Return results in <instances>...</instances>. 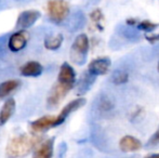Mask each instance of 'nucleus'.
<instances>
[{
    "label": "nucleus",
    "instance_id": "nucleus-1",
    "mask_svg": "<svg viewBox=\"0 0 159 158\" xmlns=\"http://www.w3.org/2000/svg\"><path fill=\"white\" fill-rule=\"evenodd\" d=\"M41 142V137L37 134L16 135L8 142L6 147V156L8 158H24Z\"/></svg>",
    "mask_w": 159,
    "mask_h": 158
},
{
    "label": "nucleus",
    "instance_id": "nucleus-2",
    "mask_svg": "<svg viewBox=\"0 0 159 158\" xmlns=\"http://www.w3.org/2000/svg\"><path fill=\"white\" fill-rule=\"evenodd\" d=\"M48 15L54 23H62L69 14V4L66 0H50L47 6Z\"/></svg>",
    "mask_w": 159,
    "mask_h": 158
},
{
    "label": "nucleus",
    "instance_id": "nucleus-3",
    "mask_svg": "<svg viewBox=\"0 0 159 158\" xmlns=\"http://www.w3.org/2000/svg\"><path fill=\"white\" fill-rule=\"evenodd\" d=\"M89 38L86 34H80L76 37L70 49V59L75 63L82 64L86 60L87 53L89 51Z\"/></svg>",
    "mask_w": 159,
    "mask_h": 158
},
{
    "label": "nucleus",
    "instance_id": "nucleus-4",
    "mask_svg": "<svg viewBox=\"0 0 159 158\" xmlns=\"http://www.w3.org/2000/svg\"><path fill=\"white\" fill-rule=\"evenodd\" d=\"M71 87L66 86V84H63L61 82H57L54 86L52 87L50 93L48 95V100H47V103H48L49 106H57L65 97L66 94L71 90Z\"/></svg>",
    "mask_w": 159,
    "mask_h": 158
},
{
    "label": "nucleus",
    "instance_id": "nucleus-5",
    "mask_svg": "<svg viewBox=\"0 0 159 158\" xmlns=\"http://www.w3.org/2000/svg\"><path fill=\"white\" fill-rule=\"evenodd\" d=\"M86 102H87V100L81 97H77V99L69 102L68 104H66L63 107V110L61 111V113H60L57 116H55V127L63 124L71 113L76 112L77 110L81 108L82 106L86 104Z\"/></svg>",
    "mask_w": 159,
    "mask_h": 158
},
{
    "label": "nucleus",
    "instance_id": "nucleus-6",
    "mask_svg": "<svg viewBox=\"0 0 159 158\" xmlns=\"http://www.w3.org/2000/svg\"><path fill=\"white\" fill-rule=\"evenodd\" d=\"M41 16V13L38 10H26L20 13L16 20V26L20 29H27V28L32 27L34 24L38 21Z\"/></svg>",
    "mask_w": 159,
    "mask_h": 158
},
{
    "label": "nucleus",
    "instance_id": "nucleus-7",
    "mask_svg": "<svg viewBox=\"0 0 159 158\" xmlns=\"http://www.w3.org/2000/svg\"><path fill=\"white\" fill-rule=\"evenodd\" d=\"M28 39H30V34L25 29H19L10 36L8 47L12 52H19L26 47Z\"/></svg>",
    "mask_w": 159,
    "mask_h": 158
},
{
    "label": "nucleus",
    "instance_id": "nucleus-8",
    "mask_svg": "<svg viewBox=\"0 0 159 158\" xmlns=\"http://www.w3.org/2000/svg\"><path fill=\"white\" fill-rule=\"evenodd\" d=\"M111 67V60L108 57H98L88 65V73L92 76L106 75Z\"/></svg>",
    "mask_w": 159,
    "mask_h": 158
},
{
    "label": "nucleus",
    "instance_id": "nucleus-9",
    "mask_svg": "<svg viewBox=\"0 0 159 158\" xmlns=\"http://www.w3.org/2000/svg\"><path fill=\"white\" fill-rule=\"evenodd\" d=\"M30 128L33 134H38L48 131L51 128H55V116H42L30 122Z\"/></svg>",
    "mask_w": 159,
    "mask_h": 158
},
{
    "label": "nucleus",
    "instance_id": "nucleus-10",
    "mask_svg": "<svg viewBox=\"0 0 159 158\" xmlns=\"http://www.w3.org/2000/svg\"><path fill=\"white\" fill-rule=\"evenodd\" d=\"M54 150V138L41 141L34 148L33 158H52Z\"/></svg>",
    "mask_w": 159,
    "mask_h": 158
},
{
    "label": "nucleus",
    "instance_id": "nucleus-11",
    "mask_svg": "<svg viewBox=\"0 0 159 158\" xmlns=\"http://www.w3.org/2000/svg\"><path fill=\"white\" fill-rule=\"evenodd\" d=\"M57 82H61L63 84L69 86L74 88L76 82V73L73 66L69 65L68 63H63L60 67V72L57 75Z\"/></svg>",
    "mask_w": 159,
    "mask_h": 158
},
{
    "label": "nucleus",
    "instance_id": "nucleus-12",
    "mask_svg": "<svg viewBox=\"0 0 159 158\" xmlns=\"http://www.w3.org/2000/svg\"><path fill=\"white\" fill-rule=\"evenodd\" d=\"M119 147L125 153L136 152L142 148V142L132 135H125L124 138L120 139Z\"/></svg>",
    "mask_w": 159,
    "mask_h": 158
},
{
    "label": "nucleus",
    "instance_id": "nucleus-13",
    "mask_svg": "<svg viewBox=\"0 0 159 158\" xmlns=\"http://www.w3.org/2000/svg\"><path fill=\"white\" fill-rule=\"evenodd\" d=\"M43 72V66L37 61H30L21 66L20 73L24 77H38Z\"/></svg>",
    "mask_w": 159,
    "mask_h": 158
},
{
    "label": "nucleus",
    "instance_id": "nucleus-14",
    "mask_svg": "<svg viewBox=\"0 0 159 158\" xmlns=\"http://www.w3.org/2000/svg\"><path fill=\"white\" fill-rule=\"evenodd\" d=\"M15 107H16V103L13 97H9L6 102H4L3 106L0 110V126H3L8 122V120L13 116L15 112Z\"/></svg>",
    "mask_w": 159,
    "mask_h": 158
},
{
    "label": "nucleus",
    "instance_id": "nucleus-15",
    "mask_svg": "<svg viewBox=\"0 0 159 158\" xmlns=\"http://www.w3.org/2000/svg\"><path fill=\"white\" fill-rule=\"evenodd\" d=\"M20 84H21V81L17 79H10L0 84V100L11 94L13 91L19 88Z\"/></svg>",
    "mask_w": 159,
    "mask_h": 158
},
{
    "label": "nucleus",
    "instance_id": "nucleus-16",
    "mask_svg": "<svg viewBox=\"0 0 159 158\" xmlns=\"http://www.w3.org/2000/svg\"><path fill=\"white\" fill-rule=\"evenodd\" d=\"M63 35L57 34L55 36H49L44 39V48L50 51H55L60 49V47L63 43Z\"/></svg>",
    "mask_w": 159,
    "mask_h": 158
},
{
    "label": "nucleus",
    "instance_id": "nucleus-17",
    "mask_svg": "<svg viewBox=\"0 0 159 158\" xmlns=\"http://www.w3.org/2000/svg\"><path fill=\"white\" fill-rule=\"evenodd\" d=\"M159 26L158 23H153V22L148 21V20H144V21L138 22L136 27L141 30H145V32H151V30L156 29Z\"/></svg>",
    "mask_w": 159,
    "mask_h": 158
},
{
    "label": "nucleus",
    "instance_id": "nucleus-18",
    "mask_svg": "<svg viewBox=\"0 0 159 158\" xmlns=\"http://www.w3.org/2000/svg\"><path fill=\"white\" fill-rule=\"evenodd\" d=\"M90 17H91V20H92V22H94L98 27H100V28L102 27V25H100V23L103 21V19H104V15H103V12L100 9L93 10L92 12L90 13Z\"/></svg>",
    "mask_w": 159,
    "mask_h": 158
},
{
    "label": "nucleus",
    "instance_id": "nucleus-19",
    "mask_svg": "<svg viewBox=\"0 0 159 158\" xmlns=\"http://www.w3.org/2000/svg\"><path fill=\"white\" fill-rule=\"evenodd\" d=\"M128 78H129L128 73L118 72V73H115V75L113 76V81H114V84H121L127 82Z\"/></svg>",
    "mask_w": 159,
    "mask_h": 158
},
{
    "label": "nucleus",
    "instance_id": "nucleus-20",
    "mask_svg": "<svg viewBox=\"0 0 159 158\" xmlns=\"http://www.w3.org/2000/svg\"><path fill=\"white\" fill-rule=\"evenodd\" d=\"M158 144H159V127H158L157 130H156V132L148 139L146 145L147 146H156V145H158Z\"/></svg>",
    "mask_w": 159,
    "mask_h": 158
},
{
    "label": "nucleus",
    "instance_id": "nucleus-21",
    "mask_svg": "<svg viewBox=\"0 0 159 158\" xmlns=\"http://www.w3.org/2000/svg\"><path fill=\"white\" fill-rule=\"evenodd\" d=\"M145 39L149 42V43H155V42L159 41V34H155V35H145Z\"/></svg>",
    "mask_w": 159,
    "mask_h": 158
},
{
    "label": "nucleus",
    "instance_id": "nucleus-22",
    "mask_svg": "<svg viewBox=\"0 0 159 158\" xmlns=\"http://www.w3.org/2000/svg\"><path fill=\"white\" fill-rule=\"evenodd\" d=\"M126 23L128 24V25H130V26H136V24H138V20L136 19H128L127 21H126Z\"/></svg>",
    "mask_w": 159,
    "mask_h": 158
},
{
    "label": "nucleus",
    "instance_id": "nucleus-23",
    "mask_svg": "<svg viewBox=\"0 0 159 158\" xmlns=\"http://www.w3.org/2000/svg\"><path fill=\"white\" fill-rule=\"evenodd\" d=\"M144 158H159V153H157V154H152V155H147L146 157Z\"/></svg>",
    "mask_w": 159,
    "mask_h": 158
},
{
    "label": "nucleus",
    "instance_id": "nucleus-24",
    "mask_svg": "<svg viewBox=\"0 0 159 158\" xmlns=\"http://www.w3.org/2000/svg\"><path fill=\"white\" fill-rule=\"evenodd\" d=\"M158 72H159V62H158Z\"/></svg>",
    "mask_w": 159,
    "mask_h": 158
}]
</instances>
